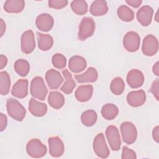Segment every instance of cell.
<instances>
[{
	"instance_id": "8992f818",
	"label": "cell",
	"mask_w": 159,
	"mask_h": 159,
	"mask_svg": "<svg viewBox=\"0 0 159 159\" xmlns=\"http://www.w3.org/2000/svg\"><path fill=\"white\" fill-rule=\"evenodd\" d=\"M93 150L98 157L101 158H106L109 157L110 152L102 133H99L96 135L93 140Z\"/></svg>"
},
{
	"instance_id": "3957f363",
	"label": "cell",
	"mask_w": 159,
	"mask_h": 159,
	"mask_svg": "<svg viewBox=\"0 0 159 159\" xmlns=\"http://www.w3.org/2000/svg\"><path fill=\"white\" fill-rule=\"evenodd\" d=\"M27 154L32 158H41L45 155L47 152L46 146L37 139L30 140L26 145Z\"/></svg>"
},
{
	"instance_id": "5bb4252c",
	"label": "cell",
	"mask_w": 159,
	"mask_h": 159,
	"mask_svg": "<svg viewBox=\"0 0 159 159\" xmlns=\"http://www.w3.org/2000/svg\"><path fill=\"white\" fill-rule=\"evenodd\" d=\"M153 14V10L150 6H143L137 12V19L143 26H148L150 24Z\"/></svg>"
},
{
	"instance_id": "9a60e30c",
	"label": "cell",
	"mask_w": 159,
	"mask_h": 159,
	"mask_svg": "<svg viewBox=\"0 0 159 159\" xmlns=\"http://www.w3.org/2000/svg\"><path fill=\"white\" fill-rule=\"evenodd\" d=\"M35 24L40 30L42 32H48L52 29L54 24V20L51 15L47 13H43L37 17Z\"/></svg>"
},
{
	"instance_id": "f1b7e54d",
	"label": "cell",
	"mask_w": 159,
	"mask_h": 159,
	"mask_svg": "<svg viewBox=\"0 0 159 159\" xmlns=\"http://www.w3.org/2000/svg\"><path fill=\"white\" fill-rule=\"evenodd\" d=\"M16 72L21 76H25L29 72L30 65L29 62L24 59H19L16 60L14 65Z\"/></svg>"
},
{
	"instance_id": "e575fe53",
	"label": "cell",
	"mask_w": 159,
	"mask_h": 159,
	"mask_svg": "<svg viewBox=\"0 0 159 159\" xmlns=\"http://www.w3.org/2000/svg\"><path fill=\"white\" fill-rule=\"evenodd\" d=\"M68 4L66 0H49L48 6L51 8L60 9L65 7Z\"/></svg>"
},
{
	"instance_id": "8fae6325",
	"label": "cell",
	"mask_w": 159,
	"mask_h": 159,
	"mask_svg": "<svg viewBox=\"0 0 159 159\" xmlns=\"http://www.w3.org/2000/svg\"><path fill=\"white\" fill-rule=\"evenodd\" d=\"M49 145V153L53 157H61L65 150V145L63 141L58 137H52L48 140Z\"/></svg>"
},
{
	"instance_id": "7c38bea8",
	"label": "cell",
	"mask_w": 159,
	"mask_h": 159,
	"mask_svg": "<svg viewBox=\"0 0 159 159\" xmlns=\"http://www.w3.org/2000/svg\"><path fill=\"white\" fill-rule=\"evenodd\" d=\"M45 80L50 89H57L62 84L63 78L59 71L54 69H50L46 72Z\"/></svg>"
},
{
	"instance_id": "d590c367",
	"label": "cell",
	"mask_w": 159,
	"mask_h": 159,
	"mask_svg": "<svg viewBox=\"0 0 159 159\" xmlns=\"http://www.w3.org/2000/svg\"><path fill=\"white\" fill-rule=\"evenodd\" d=\"M122 159H135L137 158L136 153L134 150L129 148L126 146L122 147Z\"/></svg>"
},
{
	"instance_id": "7402d4cb",
	"label": "cell",
	"mask_w": 159,
	"mask_h": 159,
	"mask_svg": "<svg viewBox=\"0 0 159 159\" xmlns=\"http://www.w3.org/2000/svg\"><path fill=\"white\" fill-rule=\"evenodd\" d=\"M25 7L23 0H7L4 4V9L9 13H19Z\"/></svg>"
},
{
	"instance_id": "b9f144b4",
	"label": "cell",
	"mask_w": 159,
	"mask_h": 159,
	"mask_svg": "<svg viewBox=\"0 0 159 159\" xmlns=\"http://www.w3.org/2000/svg\"><path fill=\"white\" fill-rule=\"evenodd\" d=\"M5 31H6V24L4 22L3 19H0V34H1V37H2Z\"/></svg>"
},
{
	"instance_id": "836d02e7",
	"label": "cell",
	"mask_w": 159,
	"mask_h": 159,
	"mask_svg": "<svg viewBox=\"0 0 159 159\" xmlns=\"http://www.w3.org/2000/svg\"><path fill=\"white\" fill-rule=\"evenodd\" d=\"M52 62L56 68L63 69L66 65V58L63 55L57 53L52 56Z\"/></svg>"
},
{
	"instance_id": "74e56055",
	"label": "cell",
	"mask_w": 159,
	"mask_h": 159,
	"mask_svg": "<svg viewBox=\"0 0 159 159\" xmlns=\"http://www.w3.org/2000/svg\"><path fill=\"white\" fill-rule=\"evenodd\" d=\"M7 125V117L2 113L0 114V129L3 131Z\"/></svg>"
},
{
	"instance_id": "ba28073f",
	"label": "cell",
	"mask_w": 159,
	"mask_h": 159,
	"mask_svg": "<svg viewBox=\"0 0 159 159\" xmlns=\"http://www.w3.org/2000/svg\"><path fill=\"white\" fill-rule=\"evenodd\" d=\"M142 50L143 53L146 56L152 57L155 55L158 50V42L157 39L152 34L146 35L143 40Z\"/></svg>"
},
{
	"instance_id": "4dcf8cb0",
	"label": "cell",
	"mask_w": 159,
	"mask_h": 159,
	"mask_svg": "<svg viewBox=\"0 0 159 159\" xmlns=\"http://www.w3.org/2000/svg\"><path fill=\"white\" fill-rule=\"evenodd\" d=\"M11 87V80L9 74L6 71L0 72V93L1 95H6L9 93Z\"/></svg>"
},
{
	"instance_id": "52a82bcc",
	"label": "cell",
	"mask_w": 159,
	"mask_h": 159,
	"mask_svg": "<svg viewBox=\"0 0 159 159\" xmlns=\"http://www.w3.org/2000/svg\"><path fill=\"white\" fill-rule=\"evenodd\" d=\"M140 39L139 35L134 31H130L125 34L123 39V45L125 49L130 52L138 50L140 47Z\"/></svg>"
},
{
	"instance_id": "1f68e13d",
	"label": "cell",
	"mask_w": 159,
	"mask_h": 159,
	"mask_svg": "<svg viewBox=\"0 0 159 159\" xmlns=\"http://www.w3.org/2000/svg\"><path fill=\"white\" fill-rule=\"evenodd\" d=\"M125 83L122 78L120 77L114 78L110 84V89L111 92L115 95L121 94L124 90Z\"/></svg>"
},
{
	"instance_id": "cb8c5ba5",
	"label": "cell",
	"mask_w": 159,
	"mask_h": 159,
	"mask_svg": "<svg viewBox=\"0 0 159 159\" xmlns=\"http://www.w3.org/2000/svg\"><path fill=\"white\" fill-rule=\"evenodd\" d=\"M48 102L55 109H60L65 104L63 95L58 91H51L48 96Z\"/></svg>"
},
{
	"instance_id": "6da1fadb",
	"label": "cell",
	"mask_w": 159,
	"mask_h": 159,
	"mask_svg": "<svg viewBox=\"0 0 159 159\" xmlns=\"http://www.w3.org/2000/svg\"><path fill=\"white\" fill-rule=\"evenodd\" d=\"M6 108L9 116L17 121H22L26 114L24 106L16 99L9 98L6 101Z\"/></svg>"
},
{
	"instance_id": "ffe728a7",
	"label": "cell",
	"mask_w": 159,
	"mask_h": 159,
	"mask_svg": "<svg viewBox=\"0 0 159 159\" xmlns=\"http://www.w3.org/2000/svg\"><path fill=\"white\" fill-rule=\"evenodd\" d=\"M87 66L84 58L80 55H75L70 58L68 63L70 70L73 73H80L83 71Z\"/></svg>"
},
{
	"instance_id": "7bdbcfd3",
	"label": "cell",
	"mask_w": 159,
	"mask_h": 159,
	"mask_svg": "<svg viewBox=\"0 0 159 159\" xmlns=\"http://www.w3.org/2000/svg\"><path fill=\"white\" fill-rule=\"evenodd\" d=\"M152 70H153V73H154L156 76H159V63H158V61H157V62L154 64V65L153 66Z\"/></svg>"
},
{
	"instance_id": "ac0fdd59",
	"label": "cell",
	"mask_w": 159,
	"mask_h": 159,
	"mask_svg": "<svg viewBox=\"0 0 159 159\" xmlns=\"http://www.w3.org/2000/svg\"><path fill=\"white\" fill-rule=\"evenodd\" d=\"M93 86L91 84L81 85L76 89L75 96L76 99L80 102H86L89 101L93 95Z\"/></svg>"
},
{
	"instance_id": "e0dca14e",
	"label": "cell",
	"mask_w": 159,
	"mask_h": 159,
	"mask_svg": "<svg viewBox=\"0 0 159 159\" xmlns=\"http://www.w3.org/2000/svg\"><path fill=\"white\" fill-rule=\"evenodd\" d=\"M28 80L26 79L19 80L13 86L11 94L12 96L22 99L28 94Z\"/></svg>"
},
{
	"instance_id": "83f0119b",
	"label": "cell",
	"mask_w": 159,
	"mask_h": 159,
	"mask_svg": "<svg viewBox=\"0 0 159 159\" xmlns=\"http://www.w3.org/2000/svg\"><path fill=\"white\" fill-rule=\"evenodd\" d=\"M97 113L94 110H87L83 112L81 120L83 124L87 127L93 126L97 121Z\"/></svg>"
},
{
	"instance_id": "277c9868",
	"label": "cell",
	"mask_w": 159,
	"mask_h": 159,
	"mask_svg": "<svg viewBox=\"0 0 159 159\" xmlns=\"http://www.w3.org/2000/svg\"><path fill=\"white\" fill-rule=\"evenodd\" d=\"M95 30V22L91 17H84L82 19L78 34V38L80 40L83 41L91 37Z\"/></svg>"
},
{
	"instance_id": "60d3db41",
	"label": "cell",
	"mask_w": 159,
	"mask_h": 159,
	"mask_svg": "<svg viewBox=\"0 0 159 159\" xmlns=\"http://www.w3.org/2000/svg\"><path fill=\"white\" fill-rule=\"evenodd\" d=\"M7 63V58L4 55H0V68L1 70L3 69Z\"/></svg>"
},
{
	"instance_id": "484cf974",
	"label": "cell",
	"mask_w": 159,
	"mask_h": 159,
	"mask_svg": "<svg viewBox=\"0 0 159 159\" xmlns=\"http://www.w3.org/2000/svg\"><path fill=\"white\" fill-rule=\"evenodd\" d=\"M38 47L42 51L50 50L53 44V40L52 36L48 34H43L37 32Z\"/></svg>"
},
{
	"instance_id": "d6986e66",
	"label": "cell",
	"mask_w": 159,
	"mask_h": 159,
	"mask_svg": "<svg viewBox=\"0 0 159 159\" xmlns=\"http://www.w3.org/2000/svg\"><path fill=\"white\" fill-rule=\"evenodd\" d=\"M29 110L34 116H43L47 112V106L46 104L40 102L34 98H31L29 101Z\"/></svg>"
},
{
	"instance_id": "d6a6232c",
	"label": "cell",
	"mask_w": 159,
	"mask_h": 159,
	"mask_svg": "<svg viewBox=\"0 0 159 159\" xmlns=\"http://www.w3.org/2000/svg\"><path fill=\"white\" fill-rule=\"evenodd\" d=\"M72 11L78 15H83L88 11V4L85 1L75 0L71 2Z\"/></svg>"
},
{
	"instance_id": "603a6c76",
	"label": "cell",
	"mask_w": 159,
	"mask_h": 159,
	"mask_svg": "<svg viewBox=\"0 0 159 159\" xmlns=\"http://www.w3.org/2000/svg\"><path fill=\"white\" fill-rule=\"evenodd\" d=\"M90 13L94 16H101L106 14L108 11L106 1L96 0L93 2L89 9Z\"/></svg>"
},
{
	"instance_id": "2e32d148",
	"label": "cell",
	"mask_w": 159,
	"mask_h": 159,
	"mask_svg": "<svg viewBox=\"0 0 159 159\" xmlns=\"http://www.w3.org/2000/svg\"><path fill=\"white\" fill-rule=\"evenodd\" d=\"M146 101V94L143 90L130 91L127 96V102L132 107H139L143 105Z\"/></svg>"
},
{
	"instance_id": "9c48e42d",
	"label": "cell",
	"mask_w": 159,
	"mask_h": 159,
	"mask_svg": "<svg viewBox=\"0 0 159 159\" xmlns=\"http://www.w3.org/2000/svg\"><path fill=\"white\" fill-rule=\"evenodd\" d=\"M20 48L23 53L29 54L32 53L35 48V41L34 34L32 30L24 32L20 39Z\"/></svg>"
},
{
	"instance_id": "ab89813d",
	"label": "cell",
	"mask_w": 159,
	"mask_h": 159,
	"mask_svg": "<svg viewBox=\"0 0 159 159\" xmlns=\"http://www.w3.org/2000/svg\"><path fill=\"white\" fill-rule=\"evenodd\" d=\"M152 137L153 140L158 143L159 142V126L157 125L155 127L153 128L152 131Z\"/></svg>"
},
{
	"instance_id": "4316f807",
	"label": "cell",
	"mask_w": 159,
	"mask_h": 159,
	"mask_svg": "<svg viewBox=\"0 0 159 159\" xmlns=\"http://www.w3.org/2000/svg\"><path fill=\"white\" fill-rule=\"evenodd\" d=\"M119 113L118 107L114 104L108 103L104 105L101 109V115L106 120L115 119Z\"/></svg>"
},
{
	"instance_id": "5b68a950",
	"label": "cell",
	"mask_w": 159,
	"mask_h": 159,
	"mask_svg": "<svg viewBox=\"0 0 159 159\" xmlns=\"http://www.w3.org/2000/svg\"><path fill=\"white\" fill-rule=\"evenodd\" d=\"M120 129L123 141L125 143L130 145L135 142L137 137V130L134 124L128 121L124 122L121 124Z\"/></svg>"
},
{
	"instance_id": "f35d334b",
	"label": "cell",
	"mask_w": 159,
	"mask_h": 159,
	"mask_svg": "<svg viewBox=\"0 0 159 159\" xmlns=\"http://www.w3.org/2000/svg\"><path fill=\"white\" fill-rule=\"evenodd\" d=\"M125 2L134 8H137L141 5L142 1L141 0H127Z\"/></svg>"
},
{
	"instance_id": "ee69618b",
	"label": "cell",
	"mask_w": 159,
	"mask_h": 159,
	"mask_svg": "<svg viewBox=\"0 0 159 159\" xmlns=\"http://www.w3.org/2000/svg\"><path fill=\"white\" fill-rule=\"evenodd\" d=\"M158 11L157 12V13H156V14H155V20L157 21V22H158L159 20V19H158Z\"/></svg>"
},
{
	"instance_id": "44dd1931",
	"label": "cell",
	"mask_w": 159,
	"mask_h": 159,
	"mask_svg": "<svg viewBox=\"0 0 159 159\" xmlns=\"http://www.w3.org/2000/svg\"><path fill=\"white\" fill-rule=\"evenodd\" d=\"M98 71L94 67H89L83 73L80 75H76L75 76V79L78 83H94L98 79Z\"/></svg>"
},
{
	"instance_id": "7a4b0ae2",
	"label": "cell",
	"mask_w": 159,
	"mask_h": 159,
	"mask_svg": "<svg viewBox=\"0 0 159 159\" xmlns=\"http://www.w3.org/2000/svg\"><path fill=\"white\" fill-rule=\"evenodd\" d=\"M30 94L36 99L41 101L45 100L48 90L43 78L40 76L34 77L30 83Z\"/></svg>"
},
{
	"instance_id": "8d00e7d4",
	"label": "cell",
	"mask_w": 159,
	"mask_h": 159,
	"mask_svg": "<svg viewBox=\"0 0 159 159\" xmlns=\"http://www.w3.org/2000/svg\"><path fill=\"white\" fill-rule=\"evenodd\" d=\"M158 85H159V80L158 79H156L152 84L151 88H150V92L153 94L155 98L157 101L159 100L158 98Z\"/></svg>"
},
{
	"instance_id": "f546056e",
	"label": "cell",
	"mask_w": 159,
	"mask_h": 159,
	"mask_svg": "<svg viewBox=\"0 0 159 159\" xmlns=\"http://www.w3.org/2000/svg\"><path fill=\"white\" fill-rule=\"evenodd\" d=\"M117 16L122 20L125 22H130L134 18L133 11L126 5H122L117 9Z\"/></svg>"
},
{
	"instance_id": "4fadbf2b",
	"label": "cell",
	"mask_w": 159,
	"mask_h": 159,
	"mask_svg": "<svg viewBox=\"0 0 159 159\" xmlns=\"http://www.w3.org/2000/svg\"><path fill=\"white\" fill-rule=\"evenodd\" d=\"M127 82L132 88H138L143 84L144 75L139 70L132 69L127 73Z\"/></svg>"
},
{
	"instance_id": "d4e9b609",
	"label": "cell",
	"mask_w": 159,
	"mask_h": 159,
	"mask_svg": "<svg viewBox=\"0 0 159 159\" xmlns=\"http://www.w3.org/2000/svg\"><path fill=\"white\" fill-rule=\"evenodd\" d=\"M62 74L65 77V81L61 86L60 90L66 94H70L73 91V89L76 86V83L73 80L71 74L68 71V70L65 69L63 70Z\"/></svg>"
},
{
	"instance_id": "30bf717a",
	"label": "cell",
	"mask_w": 159,
	"mask_h": 159,
	"mask_svg": "<svg viewBox=\"0 0 159 159\" xmlns=\"http://www.w3.org/2000/svg\"><path fill=\"white\" fill-rule=\"evenodd\" d=\"M106 136L111 148L114 151H118L121 145L118 129L114 125L108 126L106 130Z\"/></svg>"
}]
</instances>
